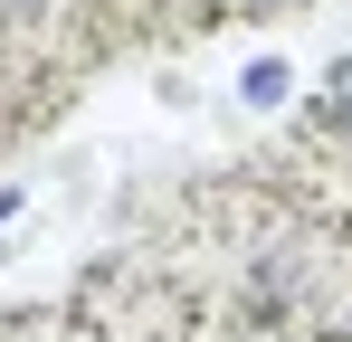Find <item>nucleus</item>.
Instances as JSON below:
<instances>
[{"instance_id": "nucleus-2", "label": "nucleus", "mask_w": 352, "mask_h": 342, "mask_svg": "<svg viewBox=\"0 0 352 342\" xmlns=\"http://www.w3.org/2000/svg\"><path fill=\"white\" fill-rule=\"evenodd\" d=\"M324 105H333V114H343V124H352V57H343V67H333V86H324Z\"/></svg>"}, {"instance_id": "nucleus-1", "label": "nucleus", "mask_w": 352, "mask_h": 342, "mask_svg": "<svg viewBox=\"0 0 352 342\" xmlns=\"http://www.w3.org/2000/svg\"><path fill=\"white\" fill-rule=\"evenodd\" d=\"M248 95H257V105H276V95H286V67H276V57H257V67H248Z\"/></svg>"}]
</instances>
